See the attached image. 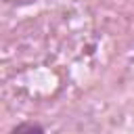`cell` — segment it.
<instances>
[{
	"label": "cell",
	"mask_w": 134,
	"mask_h": 134,
	"mask_svg": "<svg viewBox=\"0 0 134 134\" xmlns=\"http://www.w3.org/2000/svg\"><path fill=\"white\" fill-rule=\"evenodd\" d=\"M21 132H44V128L38 124H19L10 130V134H21Z\"/></svg>",
	"instance_id": "6da1fadb"
}]
</instances>
